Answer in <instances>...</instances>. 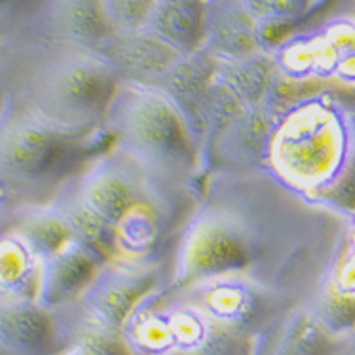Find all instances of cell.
Wrapping results in <instances>:
<instances>
[{
    "label": "cell",
    "mask_w": 355,
    "mask_h": 355,
    "mask_svg": "<svg viewBox=\"0 0 355 355\" xmlns=\"http://www.w3.org/2000/svg\"><path fill=\"white\" fill-rule=\"evenodd\" d=\"M348 223L268 169L211 171L177 234L166 287L238 276L302 304L344 253Z\"/></svg>",
    "instance_id": "1"
},
{
    "label": "cell",
    "mask_w": 355,
    "mask_h": 355,
    "mask_svg": "<svg viewBox=\"0 0 355 355\" xmlns=\"http://www.w3.org/2000/svg\"><path fill=\"white\" fill-rule=\"evenodd\" d=\"M92 209L116 234L118 257L169 262L198 192L156 173L110 143L78 175Z\"/></svg>",
    "instance_id": "2"
},
{
    "label": "cell",
    "mask_w": 355,
    "mask_h": 355,
    "mask_svg": "<svg viewBox=\"0 0 355 355\" xmlns=\"http://www.w3.org/2000/svg\"><path fill=\"white\" fill-rule=\"evenodd\" d=\"M8 101L69 131L101 130L120 80L92 50L19 44L0 53Z\"/></svg>",
    "instance_id": "3"
},
{
    "label": "cell",
    "mask_w": 355,
    "mask_h": 355,
    "mask_svg": "<svg viewBox=\"0 0 355 355\" xmlns=\"http://www.w3.org/2000/svg\"><path fill=\"white\" fill-rule=\"evenodd\" d=\"M319 84L279 109L266 169L291 189L323 200L355 156V101Z\"/></svg>",
    "instance_id": "4"
},
{
    "label": "cell",
    "mask_w": 355,
    "mask_h": 355,
    "mask_svg": "<svg viewBox=\"0 0 355 355\" xmlns=\"http://www.w3.org/2000/svg\"><path fill=\"white\" fill-rule=\"evenodd\" d=\"M110 143L103 128L63 130L8 101L0 116V203H50Z\"/></svg>",
    "instance_id": "5"
},
{
    "label": "cell",
    "mask_w": 355,
    "mask_h": 355,
    "mask_svg": "<svg viewBox=\"0 0 355 355\" xmlns=\"http://www.w3.org/2000/svg\"><path fill=\"white\" fill-rule=\"evenodd\" d=\"M103 130L123 153L156 173L200 192V146L179 109L159 89L120 84Z\"/></svg>",
    "instance_id": "6"
},
{
    "label": "cell",
    "mask_w": 355,
    "mask_h": 355,
    "mask_svg": "<svg viewBox=\"0 0 355 355\" xmlns=\"http://www.w3.org/2000/svg\"><path fill=\"white\" fill-rule=\"evenodd\" d=\"M120 334L131 355H251L253 348L166 283L135 308Z\"/></svg>",
    "instance_id": "7"
},
{
    "label": "cell",
    "mask_w": 355,
    "mask_h": 355,
    "mask_svg": "<svg viewBox=\"0 0 355 355\" xmlns=\"http://www.w3.org/2000/svg\"><path fill=\"white\" fill-rule=\"evenodd\" d=\"M177 293L196 304L223 331L249 344L297 306L279 293L238 276L213 277Z\"/></svg>",
    "instance_id": "8"
},
{
    "label": "cell",
    "mask_w": 355,
    "mask_h": 355,
    "mask_svg": "<svg viewBox=\"0 0 355 355\" xmlns=\"http://www.w3.org/2000/svg\"><path fill=\"white\" fill-rule=\"evenodd\" d=\"M82 306L50 308L29 300H0V348L10 355H67L87 325Z\"/></svg>",
    "instance_id": "9"
},
{
    "label": "cell",
    "mask_w": 355,
    "mask_h": 355,
    "mask_svg": "<svg viewBox=\"0 0 355 355\" xmlns=\"http://www.w3.org/2000/svg\"><path fill=\"white\" fill-rule=\"evenodd\" d=\"M169 262L112 259L105 262L80 306L95 325L120 333L125 321L153 291L167 282Z\"/></svg>",
    "instance_id": "10"
},
{
    "label": "cell",
    "mask_w": 355,
    "mask_h": 355,
    "mask_svg": "<svg viewBox=\"0 0 355 355\" xmlns=\"http://www.w3.org/2000/svg\"><path fill=\"white\" fill-rule=\"evenodd\" d=\"M279 114L272 105H243L203 139L202 177L211 171L266 169L270 137Z\"/></svg>",
    "instance_id": "11"
},
{
    "label": "cell",
    "mask_w": 355,
    "mask_h": 355,
    "mask_svg": "<svg viewBox=\"0 0 355 355\" xmlns=\"http://www.w3.org/2000/svg\"><path fill=\"white\" fill-rule=\"evenodd\" d=\"M109 35L99 0H38L14 46L46 44L97 51Z\"/></svg>",
    "instance_id": "12"
},
{
    "label": "cell",
    "mask_w": 355,
    "mask_h": 355,
    "mask_svg": "<svg viewBox=\"0 0 355 355\" xmlns=\"http://www.w3.org/2000/svg\"><path fill=\"white\" fill-rule=\"evenodd\" d=\"M120 84L158 87L167 73L182 58L148 29L110 33L97 48Z\"/></svg>",
    "instance_id": "13"
},
{
    "label": "cell",
    "mask_w": 355,
    "mask_h": 355,
    "mask_svg": "<svg viewBox=\"0 0 355 355\" xmlns=\"http://www.w3.org/2000/svg\"><path fill=\"white\" fill-rule=\"evenodd\" d=\"M217 59L200 48L194 53L182 55L156 87L179 109L198 146L202 145L207 125L211 86L217 73Z\"/></svg>",
    "instance_id": "14"
},
{
    "label": "cell",
    "mask_w": 355,
    "mask_h": 355,
    "mask_svg": "<svg viewBox=\"0 0 355 355\" xmlns=\"http://www.w3.org/2000/svg\"><path fill=\"white\" fill-rule=\"evenodd\" d=\"M349 346L352 342L329 333L302 302L253 342L251 355H342Z\"/></svg>",
    "instance_id": "15"
},
{
    "label": "cell",
    "mask_w": 355,
    "mask_h": 355,
    "mask_svg": "<svg viewBox=\"0 0 355 355\" xmlns=\"http://www.w3.org/2000/svg\"><path fill=\"white\" fill-rule=\"evenodd\" d=\"M105 262L76 241L42 261L37 300L50 308L78 304Z\"/></svg>",
    "instance_id": "16"
},
{
    "label": "cell",
    "mask_w": 355,
    "mask_h": 355,
    "mask_svg": "<svg viewBox=\"0 0 355 355\" xmlns=\"http://www.w3.org/2000/svg\"><path fill=\"white\" fill-rule=\"evenodd\" d=\"M202 50L228 63L264 51L259 27L241 0H205V33Z\"/></svg>",
    "instance_id": "17"
},
{
    "label": "cell",
    "mask_w": 355,
    "mask_h": 355,
    "mask_svg": "<svg viewBox=\"0 0 355 355\" xmlns=\"http://www.w3.org/2000/svg\"><path fill=\"white\" fill-rule=\"evenodd\" d=\"M76 179L78 177L65 182L51 198L50 205L65 223L73 241L86 247L103 262L118 259L116 234L84 200Z\"/></svg>",
    "instance_id": "18"
},
{
    "label": "cell",
    "mask_w": 355,
    "mask_h": 355,
    "mask_svg": "<svg viewBox=\"0 0 355 355\" xmlns=\"http://www.w3.org/2000/svg\"><path fill=\"white\" fill-rule=\"evenodd\" d=\"M0 226L19 234L42 261L58 253L61 247L71 241V234L67 230L65 223L50 203H0Z\"/></svg>",
    "instance_id": "19"
},
{
    "label": "cell",
    "mask_w": 355,
    "mask_h": 355,
    "mask_svg": "<svg viewBox=\"0 0 355 355\" xmlns=\"http://www.w3.org/2000/svg\"><path fill=\"white\" fill-rule=\"evenodd\" d=\"M42 259L25 239L0 226V300L37 298Z\"/></svg>",
    "instance_id": "20"
},
{
    "label": "cell",
    "mask_w": 355,
    "mask_h": 355,
    "mask_svg": "<svg viewBox=\"0 0 355 355\" xmlns=\"http://www.w3.org/2000/svg\"><path fill=\"white\" fill-rule=\"evenodd\" d=\"M146 29L181 55L202 48L205 33V0L158 2Z\"/></svg>",
    "instance_id": "21"
},
{
    "label": "cell",
    "mask_w": 355,
    "mask_h": 355,
    "mask_svg": "<svg viewBox=\"0 0 355 355\" xmlns=\"http://www.w3.org/2000/svg\"><path fill=\"white\" fill-rule=\"evenodd\" d=\"M276 74V65L268 51L239 61L217 63V78L245 105H270Z\"/></svg>",
    "instance_id": "22"
},
{
    "label": "cell",
    "mask_w": 355,
    "mask_h": 355,
    "mask_svg": "<svg viewBox=\"0 0 355 355\" xmlns=\"http://www.w3.org/2000/svg\"><path fill=\"white\" fill-rule=\"evenodd\" d=\"M156 0H99L103 19L110 33L146 29Z\"/></svg>",
    "instance_id": "23"
},
{
    "label": "cell",
    "mask_w": 355,
    "mask_h": 355,
    "mask_svg": "<svg viewBox=\"0 0 355 355\" xmlns=\"http://www.w3.org/2000/svg\"><path fill=\"white\" fill-rule=\"evenodd\" d=\"M38 0H0V53L14 46Z\"/></svg>",
    "instance_id": "24"
},
{
    "label": "cell",
    "mask_w": 355,
    "mask_h": 355,
    "mask_svg": "<svg viewBox=\"0 0 355 355\" xmlns=\"http://www.w3.org/2000/svg\"><path fill=\"white\" fill-rule=\"evenodd\" d=\"M8 107V89H6V82H4V76H2V71H0V116L2 112L6 110Z\"/></svg>",
    "instance_id": "25"
},
{
    "label": "cell",
    "mask_w": 355,
    "mask_h": 355,
    "mask_svg": "<svg viewBox=\"0 0 355 355\" xmlns=\"http://www.w3.org/2000/svg\"><path fill=\"white\" fill-rule=\"evenodd\" d=\"M329 2H331V0H313V14L318 12L319 8H323L325 4H329Z\"/></svg>",
    "instance_id": "26"
},
{
    "label": "cell",
    "mask_w": 355,
    "mask_h": 355,
    "mask_svg": "<svg viewBox=\"0 0 355 355\" xmlns=\"http://www.w3.org/2000/svg\"><path fill=\"white\" fill-rule=\"evenodd\" d=\"M156 2H192V0H156Z\"/></svg>",
    "instance_id": "27"
},
{
    "label": "cell",
    "mask_w": 355,
    "mask_h": 355,
    "mask_svg": "<svg viewBox=\"0 0 355 355\" xmlns=\"http://www.w3.org/2000/svg\"><path fill=\"white\" fill-rule=\"evenodd\" d=\"M0 355H10V354H8V352H4V349L0 348Z\"/></svg>",
    "instance_id": "28"
},
{
    "label": "cell",
    "mask_w": 355,
    "mask_h": 355,
    "mask_svg": "<svg viewBox=\"0 0 355 355\" xmlns=\"http://www.w3.org/2000/svg\"><path fill=\"white\" fill-rule=\"evenodd\" d=\"M342 355H352V352H349V348H348V349H346V352H344V354H342Z\"/></svg>",
    "instance_id": "29"
},
{
    "label": "cell",
    "mask_w": 355,
    "mask_h": 355,
    "mask_svg": "<svg viewBox=\"0 0 355 355\" xmlns=\"http://www.w3.org/2000/svg\"><path fill=\"white\" fill-rule=\"evenodd\" d=\"M354 123H355V109H354Z\"/></svg>",
    "instance_id": "30"
},
{
    "label": "cell",
    "mask_w": 355,
    "mask_h": 355,
    "mask_svg": "<svg viewBox=\"0 0 355 355\" xmlns=\"http://www.w3.org/2000/svg\"><path fill=\"white\" fill-rule=\"evenodd\" d=\"M67 355H74V354H73V352H69V354H67Z\"/></svg>",
    "instance_id": "31"
}]
</instances>
